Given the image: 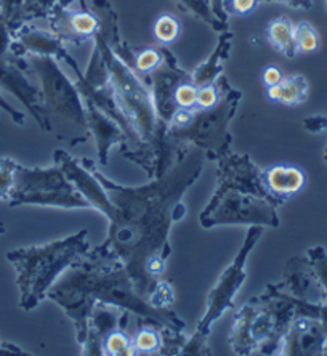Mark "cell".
<instances>
[{
	"label": "cell",
	"mask_w": 327,
	"mask_h": 356,
	"mask_svg": "<svg viewBox=\"0 0 327 356\" xmlns=\"http://www.w3.org/2000/svg\"><path fill=\"white\" fill-rule=\"evenodd\" d=\"M307 257L310 260L311 266H313L316 276L321 282V286L324 287L327 294V252L323 245H314V248L308 249Z\"/></svg>",
	"instance_id": "33"
},
{
	"label": "cell",
	"mask_w": 327,
	"mask_h": 356,
	"mask_svg": "<svg viewBox=\"0 0 327 356\" xmlns=\"http://www.w3.org/2000/svg\"><path fill=\"white\" fill-rule=\"evenodd\" d=\"M209 159H217L218 162V190L233 188V190L274 199L270 193H268L265 181H263V170L260 167H257L247 154H236L231 151L230 146H225L223 149L218 151V153L209 156ZM274 201H276V199H274Z\"/></svg>",
	"instance_id": "12"
},
{
	"label": "cell",
	"mask_w": 327,
	"mask_h": 356,
	"mask_svg": "<svg viewBox=\"0 0 327 356\" xmlns=\"http://www.w3.org/2000/svg\"><path fill=\"white\" fill-rule=\"evenodd\" d=\"M164 61L156 71L143 77V81L150 87L152 103L162 127H167L170 122L173 113L177 111L178 106L175 103V90L183 81L191 79V74L184 71L183 67L178 66L177 58L166 47H162Z\"/></svg>",
	"instance_id": "13"
},
{
	"label": "cell",
	"mask_w": 327,
	"mask_h": 356,
	"mask_svg": "<svg viewBox=\"0 0 327 356\" xmlns=\"http://www.w3.org/2000/svg\"><path fill=\"white\" fill-rule=\"evenodd\" d=\"M282 79H284V74L278 70L276 66H270V67H266L265 71H263L262 81H263V83H265L266 87L276 86V83H279Z\"/></svg>",
	"instance_id": "41"
},
{
	"label": "cell",
	"mask_w": 327,
	"mask_h": 356,
	"mask_svg": "<svg viewBox=\"0 0 327 356\" xmlns=\"http://www.w3.org/2000/svg\"><path fill=\"white\" fill-rule=\"evenodd\" d=\"M220 102L209 109H193L191 119L183 127H170L166 130V138L178 148H189V143L205 149V153L212 156L231 145V135L228 125L236 114L237 104L242 99V93L231 86L225 76H221Z\"/></svg>",
	"instance_id": "7"
},
{
	"label": "cell",
	"mask_w": 327,
	"mask_h": 356,
	"mask_svg": "<svg viewBox=\"0 0 327 356\" xmlns=\"http://www.w3.org/2000/svg\"><path fill=\"white\" fill-rule=\"evenodd\" d=\"M210 5H212L215 17L225 21V23H228V13H226V10L223 7V0H210Z\"/></svg>",
	"instance_id": "43"
},
{
	"label": "cell",
	"mask_w": 327,
	"mask_h": 356,
	"mask_svg": "<svg viewBox=\"0 0 327 356\" xmlns=\"http://www.w3.org/2000/svg\"><path fill=\"white\" fill-rule=\"evenodd\" d=\"M147 300L156 308H168L173 303V289L166 281H159L147 297Z\"/></svg>",
	"instance_id": "36"
},
{
	"label": "cell",
	"mask_w": 327,
	"mask_h": 356,
	"mask_svg": "<svg viewBox=\"0 0 327 356\" xmlns=\"http://www.w3.org/2000/svg\"><path fill=\"white\" fill-rule=\"evenodd\" d=\"M266 95L274 103L298 106L308 97V81L298 74L284 76V79L276 86L268 87Z\"/></svg>",
	"instance_id": "22"
},
{
	"label": "cell",
	"mask_w": 327,
	"mask_h": 356,
	"mask_svg": "<svg viewBox=\"0 0 327 356\" xmlns=\"http://www.w3.org/2000/svg\"><path fill=\"white\" fill-rule=\"evenodd\" d=\"M278 286L298 300L327 303L324 287L321 286L308 257H294L289 260L284 268V280Z\"/></svg>",
	"instance_id": "17"
},
{
	"label": "cell",
	"mask_w": 327,
	"mask_h": 356,
	"mask_svg": "<svg viewBox=\"0 0 327 356\" xmlns=\"http://www.w3.org/2000/svg\"><path fill=\"white\" fill-rule=\"evenodd\" d=\"M198 99V86H194L193 79L183 81L175 90V103L178 108L194 109Z\"/></svg>",
	"instance_id": "35"
},
{
	"label": "cell",
	"mask_w": 327,
	"mask_h": 356,
	"mask_svg": "<svg viewBox=\"0 0 327 356\" xmlns=\"http://www.w3.org/2000/svg\"><path fill=\"white\" fill-rule=\"evenodd\" d=\"M263 234L262 225H250L247 229L244 244L239 249V252L231 261V265L226 266L223 273L220 275L218 281L215 282L214 289L210 291L207 297V308H205L204 316L199 319L196 332L200 336L209 337L210 326L221 318V315L226 310H233L234 308V297L239 289L244 284L247 273H246V264L247 257H249L252 250H254L255 244Z\"/></svg>",
	"instance_id": "10"
},
{
	"label": "cell",
	"mask_w": 327,
	"mask_h": 356,
	"mask_svg": "<svg viewBox=\"0 0 327 356\" xmlns=\"http://www.w3.org/2000/svg\"><path fill=\"white\" fill-rule=\"evenodd\" d=\"M162 49H151V47H146V49L135 50L130 67L136 72V74L145 77L150 74V72L156 71L157 67L162 65Z\"/></svg>",
	"instance_id": "26"
},
{
	"label": "cell",
	"mask_w": 327,
	"mask_h": 356,
	"mask_svg": "<svg viewBox=\"0 0 327 356\" xmlns=\"http://www.w3.org/2000/svg\"><path fill=\"white\" fill-rule=\"evenodd\" d=\"M47 206L61 209H92L60 165L24 167L18 164L8 206Z\"/></svg>",
	"instance_id": "8"
},
{
	"label": "cell",
	"mask_w": 327,
	"mask_h": 356,
	"mask_svg": "<svg viewBox=\"0 0 327 356\" xmlns=\"http://www.w3.org/2000/svg\"><path fill=\"white\" fill-rule=\"evenodd\" d=\"M263 181L270 195L284 204L289 197L302 190L307 181V177L298 167L281 164L273 165L268 170H263Z\"/></svg>",
	"instance_id": "20"
},
{
	"label": "cell",
	"mask_w": 327,
	"mask_h": 356,
	"mask_svg": "<svg viewBox=\"0 0 327 356\" xmlns=\"http://www.w3.org/2000/svg\"><path fill=\"white\" fill-rule=\"evenodd\" d=\"M74 2H76V0H56L55 5L60 8H70Z\"/></svg>",
	"instance_id": "45"
},
{
	"label": "cell",
	"mask_w": 327,
	"mask_h": 356,
	"mask_svg": "<svg viewBox=\"0 0 327 356\" xmlns=\"http://www.w3.org/2000/svg\"><path fill=\"white\" fill-rule=\"evenodd\" d=\"M178 8L182 12L191 15L202 23L209 24L214 31H218V33H223V31L230 29V24L225 23V21L218 19L215 17L212 5H210V0H175Z\"/></svg>",
	"instance_id": "24"
},
{
	"label": "cell",
	"mask_w": 327,
	"mask_h": 356,
	"mask_svg": "<svg viewBox=\"0 0 327 356\" xmlns=\"http://www.w3.org/2000/svg\"><path fill=\"white\" fill-rule=\"evenodd\" d=\"M10 54L17 56H54L58 61H63L67 50L65 42L54 31L26 23L12 31Z\"/></svg>",
	"instance_id": "15"
},
{
	"label": "cell",
	"mask_w": 327,
	"mask_h": 356,
	"mask_svg": "<svg viewBox=\"0 0 327 356\" xmlns=\"http://www.w3.org/2000/svg\"><path fill=\"white\" fill-rule=\"evenodd\" d=\"M324 355H327V343H326V347H324Z\"/></svg>",
	"instance_id": "48"
},
{
	"label": "cell",
	"mask_w": 327,
	"mask_h": 356,
	"mask_svg": "<svg viewBox=\"0 0 327 356\" xmlns=\"http://www.w3.org/2000/svg\"><path fill=\"white\" fill-rule=\"evenodd\" d=\"M231 44H233V33H231L230 29L220 33L218 44L215 47L214 54L204 63H200L196 70H194V72H191V79L194 82V86L202 87L218 79L221 72H223L225 61L230 58Z\"/></svg>",
	"instance_id": "21"
},
{
	"label": "cell",
	"mask_w": 327,
	"mask_h": 356,
	"mask_svg": "<svg viewBox=\"0 0 327 356\" xmlns=\"http://www.w3.org/2000/svg\"><path fill=\"white\" fill-rule=\"evenodd\" d=\"M81 164L102 183L113 204L106 216L108 238L90 252L122 261L136 291L147 298L172 252L168 243L172 225L186 216L183 196L202 172V154L189 148L162 177L138 188L109 180L90 159H81Z\"/></svg>",
	"instance_id": "1"
},
{
	"label": "cell",
	"mask_w": 327,
	"mask_h": 356,
	"mask_svg": "<svg viewBox=\"0 0 327 356\" xmlns=\"http://www.w3.org/2000/svg\"><path fill=\"white\" fill-rule=\"evenodd\" d=\"M55 3L56 0H23L19 10L18 28L21 24L33 23L35 19H47Z\"/></svg>",
	"instance_id": "27"
},
{
	"label": "cell",
	"mask_w": 327,
	"mask_h": 356,
	"mask_svg": "<svg viewBox=\"0 0 327 356\" xmlns=\"http://www.w3.org/2000/svg\"><path fill=\"white\" fill-rule=\"evenodd\" d=\"M266 39L274 50L287 58H295V55L298 54L294 40V24L284 15L270 21L266 28Z\"/></svg>",
	"instance_id": "23"
},
{
	"label": "cell",
	"mask_w": 327,
	"mask_h": 356,
	"mask_svg": "<svg viewBox=\"0 0 327 356\" xmlns=\"http://www.w3.org/2000/svg\"><path fill=\"white\" fill-rule=\"evenodd\" d=\"M303 127L308 130L311 134H319L327 130V116H308L303 120Z\"/></svg>",
	"instance_id": "39"
},
{
	"label": "cell",
	"mask_w": 327,
	"mask_h": 356,
	"mask_svg": "<svg viewBox=\"0 0 327 356\" xmlns=\"http://www.w3.org/2000/svg\"><path fill=\"white\" fill-rule=\"evenodd\" d=\"M47 298L60 305L76 327L77 342L82 345L87 334V319L95 303L124 308L146 319L159 331L172 329L183 332L184 321L168 308L152 307L136 291L135 281L122 261L106 255L88 252L71 265L47 292Z\"/></svg>",
	"instance_id": "2"
},
{
	"label": "cell",
	"mask_w": 327,
	"mask_h": 356,
	"mask_svg": "<svg viewBox=\"0 0 327 356\" xmlns=\"http://www.w3.org/2000/svg\"><path fill=\"white\" fill-rule=\"evenodd\" d=\"M297 316L292 297L278 284H268L265 294L252 297L236 313L230 332L234 355H279L282 339Z\"/></svg>",
	"instance_id": "4"
},
{
	"label": "cell",
	"mask_w": 327,
	"mask_h": 356,
	"mask_svg": "<svg viewBox=\"0 0 327 356\" xmlns=\"http://www.w3.org/2000/svg\"><path fill=\"white\" fill-rule=\"evenodd\" d=\"M103 353L109 356H130L135 355L131 340L122 329L111 331L103 342Z\"/></svg>",
	"instance_id": "29"
},
{
	"label": "cell",
	"mask_w": 327,
	"mask_h": 356,
	"mask_svg": "<svg viewBox=\"0 0 327 356\" xmlns=\"http://www.w3.org/2000/svg\"><path fill=\"white\" fill-rule=\"evenodd\" d=\"M129 312L115 305L95 303L87 319V334L82 342V355H104L103 342L114 329H124Z\"/></svg>",
	"instance_id": "18"
},
{
	"label": "cell",
	"mask_w": 327,
	"mask_h": 356,
	"mask_svg": "<svg viewBox=\"0 0 327 356\" xmlns=\"http://www.w3.org/2000/svg\"><path fill=\"white\" fill-rule=\"evenodd\" d=\"M324 7H326V10H327V0H324Z\"/></svg>",
	"instance_id": "49"
},
{
	"label": "cell",
	"mask_w": 327,
	"mask_h": 356,
	"mask_svg": "<svg viewBox=\"0 0 327 356\" xmlns=\"http://www.w3.org/2000/svg\"><path fill=\"white\" fill-rule=\"evenodd\" d=\"M135 355H154L161 353L162 348V336L161 331L152 324H141L140 331L131 340Z\"/></svg>",
	"instance_id": "25"
},
{
	"label": "cell",
	"mask_w": 327,
	"mask_h": 356,
	"mask_svg": "<svg viewBox=\"0 0 327 356\" xmlns=\"http://www.w3.org/2000/svg\"><path fill=\"white\" fill-rule=\"evenodd\" d=\"M21 3H23V0H0V17L7 21L10 31L18 28Z\"/></svg>",
	"instance_id": "37"
},
{
	"label": "cell",
	"mask_w": 327,
	"mask_h": 356,
	"mask_svg": "<svg viewBox=\"0 0 327 356\" xmlns=\"http://www.w3.org/2000/svg\"><path fill=\"white\" fill-rule=\"evenodd\" d=\"M284 3L294 10H310L313 7V0H262V3Z\"/></svg>",
	"instance_id": "42"
},
{
	"label": "cell",
	"mask_w": 327,
	"mask_h": 356,
	"mask_svg": "<svg viewBox=\"0 0 327 356\" xmlns=\"http://www.w3.org/2000/svg\"><path fill=\"white\" fill-rule=\"evenodd\" d=\"M29 63L34 77L39 79L44 104L49 114L51 132L61 130V140H67L71 146L83 143L90 138L86 103L79 93L76 83L61 71L54 56H24Z\"/></svg>",
	"instance_id": "6"
},
{
	"label": "cell",
	"mask_w": 327,
	"mask_h": 356,
	"mask_svg": "<svg viewBox=\"0 0 327 356\" xmlns=\"http://www.w3.org/2000/svg\"><path fill=\"white\" fill-rule=\"evenodd\" d=\"M2 355H28V353H24L23 350L15 347V345L0 343V356H2Z\"/></svg>",
	"instance_id": "44"
},
{
	"label": "cell",
	"mask_w": 327,
	"mask_h": 356,
	"mask_svg": "<svg viewBox=\"0 0 327 356\" xmlns=\"http://www.w3.org/2000/svg\"><path fill=\"white\" fill-rule=\"evenodd\" d=\"M324 161H326V164H327V146H326V149H324Z\"/></svg>",
	"instance_id": "46"
},
{
	"label": "cell",
	"mask_w": 327,
	"mask_h": 356,
	"mask_svg": "<svg viewBox=\"0 0 327 356\" xmlns=\"http://www.w3.org/2000/svg\"><path fill=\"white\" fill-rule=\"evenodd\" d=\"M3 233V227H2V225H0V234H2Z\"/></svg>",
	"instance_id": "47"
},
{
	"label": "cell",
	"mask_w": 327,
	"mask_h": 356,
	"mask_svg": "<svg viewBox=\"0 0 327 356\" xmlns=\"http://www.w3.org/2000/svg\"><path fill=\"white\" fill-rule=\"evenodd\" d=\"M262 3V0H223V7L228 15L247 17Z\"/></svg>",
	"instance_id": "38"
},
{
	"label": "cell",
	"mask_w": 327,
	"mask_h": 356,
	"mask_svg": "<svg viewBox=\"0 0 327 356\" xmlns=\"http://www.w3.org/2000/svg\"><path fill=\"white\" fill-rule=\"evenodd\" d=\"M292 300L295 303V312H297V315L318 318L327 334V303H310L298 300V298L295 297H292Z\"/></svg>",
	"instance_id": "34"
},
{
	"label": "cell",
	"mask_w": 327,
	"mask_h": 356,
	"mask_svg": "<svg viewBox=\"0 0 327 356\" xmlns=\"http://www.w3.org/2000/svg\"><path fill=\"white\" fill-rule=\"evenodd\" d=\"M33 77L34 74L24 56H17L10 51L0 56V87L24 104L44 132H51L42 88L33 82Z\"/></svg>",
	"instance_id": "11"
},
{
	"label": "cell",
	"mask_w": 327,
	"mask_h": 356,
	"mask_svg": "<svg viewBox=\"0 0 327 356\" xmlns=\"http://www.w3.org/2000/svg\"><path fill=\"white\" fill-rule=\"evenodd\" d=\"M82 2V8L77 12H71L70 8H51L49 15V28L60 38L65 44L82 45L83 42L93 40L99 31V19L95 12L87 10L86 2Z\"/></svg>",
	"instance_id": "14"
},
{
	"label": "cell",
	"mask_w": 327,
	"mask_h": 356,
	"mask_svg": "<svg viewBox=\"0 0 327 356\" xmlns=\"http://www.w3.org/2000/svg\"><path fill=\"white\" fill-rule=\"evenodd\" d=\"M83 103H86V120L88 132H90L95 138V143H97L98 162L102 165H106L111 146L120 145L124 148L125 145H130V140L125 130L114 119H111L103 111H99L95 104L87 102Z\"/></svg>",
	"instance_id": "19"
},
{
	"label": "cell",
	"mask_w": 327,
	"mask_h": 356,
	"mask_svg": "<svg viewBox=\"0 0 327 356\" xmlns=\"http://www.w3.org/2000/svg\"><path fill=\"white\" fill-rule=\"evenodd\" d=\"M0 109H2V111H5L8 114L10 118H12V120L15 124H18V125H24V114L21 113V111H18L17 108H13L12 104H10L7 99H5L2 95H0Z\"/></svg>",
	"instance_id": "40"
},
{
	"label": "cell",
	"mask_w": 327,
	"mask_h": 356,
	"mask_svg": "<svg viewBox=\"0 0 327 356\" xmlns=\"http://www.w3.org/2000/svg\"><path fill=\"white\" fill-rule=\"evenodd\" d=\"M327 334L318 318L297 315L282 339L279 355H324Z\"/></svg>",
	"instance_id": "16"
},
{
	"label": "cell",
	"mask_w": 327,
	"mask_h": 356,
	"mask_svg": "<svg viewBox=\"0 0 327 356\" xmlns=\"http://www.w3.org/2000/svg\"><path fill=\"white\" fill-rule=\"evenodd\" d=\"M93 44L102 51L109 70L111 87L120 111L127 119L130 129L138 138L140 146L157 149L166 143V130L157 119L152 95L143 77L136 74L127 63L111 50L99 33L93 38ZM138 146V148H140ZM136 149V148H135Z\"/></svg>",
	"instance_id": "5"
},
{
	"label": "cell",
	"mask_w": 327,
	"mask_h": 356,
	"mask_svg": "<svg viewBox=\"0 0 327 356\" xmlns=\"http://www.w3.org/2000/svg\"><path fill=\"white\" fill-rule=\"evenodd\" d=\"M18 162L10 158H0V201H10L15 186V174Z\"/></svg>",
	"instance_id": "31"
},
{
	"label": "cell",
	"mask_w": 327,
	"mask_h": 356,
	"mask_svg": "<svg viewBox=\"0 0 327 356\" xmlns=\"http://www.w3.org/2000/svg\"><path fill=\"white\" fill-rule=\"evenodd\" d=\"M221 92H223V86H221V76L217 81L207 86L198 87V99H196V108L198 109H209L214 108L215 104L220 102Z\"/></svg>",
	"instance_id": "32"
},
{
	"label": "cell",
	"mask_w": 327,
	"mask_h": 356,
	"mask_svg": "<svg viewBox=\"0 0 327 356\" xmlns=\"http://www.w3.org/2000/svg\"><path fill=\"white\" fill-rule=\"evenodd\" d=\"M87 234V229H81L76 234L54 243L10 250L7 260L17 271L19 308L31 312L39 307L58 277L71 265L88 255L92 248Z\"/></svg>",
	"instance_id": "3"
},
{
	"label": "cell",
	"mask_w": 327,
	"mask_h": 356,
	"mask_svg": "<svg viewBox=\"0 0 327 356\" xmlns=\"http://www.w3.org/2000/svg\"><path fill=\"white\" fill-rule=\"evenodd\" d=\"M281 206L270 197H262L252 193H244L233 188L215 190L212 199L199 216L204 228L220 225H262L279 227L276 209Z\"/></svg>",
	"instance_id": "9"
},
{
	"label": "cell",
	"mask_w": 327,
	"mask_h": 356,
	"mask_svg": "<svg viewBox=\"0 0 327 356\" xmlns=\"http://www.w3.org/2000/svg\"><path fill=\"white\" fill-rule=\"evenodd\" d=\"M294 40L297 51L302 54H313L319 47V35L308 21H300L297 26H294Z\"/></svg>",
	"instance_id": "28"
},
{
	"label": "cell",
	"mask_w": 327,
	"mask_h": 356,
	"mask_svg": "<svg viewBox=\"0 0 327 356\" xmlns=\"http://www.w3.org/2000/svg\"><path fill=\"white\" fill-rule=\"evenodd\" d=\"M154 38L161 42V44H172L177 40L178 35L182 33V24L175 17L172 15H161L154 23Z\"/></svg>",
	"instance_id": "30"
}]
</instances>
